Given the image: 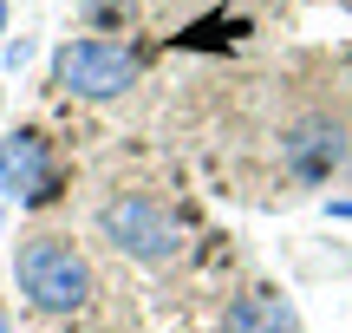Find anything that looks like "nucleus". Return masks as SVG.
Segmentation results:
<instances>
[{
    "label": "nucleus",
    "instance_id": "f257e3e1",
    "mask_svg": "<svg viewBox=\"0 0 352 333\" xmlns=\"http://www.w3.org/2000/svg\"><path fill=\"white\" fill-rule=\"evenodd\" d=\"M13 288H20V301L33 314H46V321H72V314L91 308L98 275H91L85 248H78L72 235L39 229V235H26V242L13 248Z\"/></svg>",
    "mask_w": 352,
    "mask_h": 333
},
{
    "label": "nucleus",
    "instance_id": "f03ea898",
    "mask_svg": "<svg viewBox=\"0 0 352 333\" xmlns=\"http://www.w3.org/2000/svg\"><path fill=\"white\" fill-rule=\"evenodd\" d=\"M138 78H144V52L124 46V39H65L52 52V85L65 98H85V105L124 98Z\"/></svg>",
    "mask_w": 352,
    "mask_h": 333
},
{
    "label": "nucleus",
    "instance_id": "7ed1b4c3",
    "mask_svg": "<svg viewBox=\"0 0 352 333\" xmlns=\"http://www.w3.org/2000/svg\"><path fill=\"white\" fill-rule=\"evenodd\" d=\"M98 235L118 248V255L151 261V268L183 248V222H176L157 196H111V203L98 209Z\"/></svg>",
    "mask_w": 352,
    "mask_h": 333
},
{
    "label": "nucleus",
    "instance_id": "20e7f679",
    "mask_svg": "<svg viewBox=\"0 0 352 333\" xmlns=\"http://www.w3.org/2000/svg\"><path fill=\"white\" fill-rule=\"evenodd\" d=\"M0 190H7L13 203H46V196L59 190L46 131L26 125V131H13V138H0Z\"/></svg>",
    "mask_w": 352,
    "mask_h": 333
},
{
    "label": "nucleus",
    "instance_id": "39448f33",
    "mask_svg": "<svg viewBox=\"0 0 352 333\" xmlns=\"http://www.w3.org/2000/svg\"><path fill=\"white\" fill-rule=\"evenodd\" d=\"M280 157L300 183H320L346 164V125L340 118H300V125L280 131Z\"/></svg>",
    "mask_w": 352,
    "mask_h": 333
},
{
    "label": "nucleus",
    "instance_id": "423d86ee",
    "mask_svg": "<svg viewBox=\"0 0 352 333\" xmlns=\"http://www.w3.org/2000/svg\"><path fill=\"white\" fill-rule=\"evenodd\" d=\"M222 333H300V314L280 288H241L222 314Z\"/></svg>",
    "mask_w": 352,
    "mask_h": 333
},
{
    "label": "nucleus",
    "instance_id": "0eeeda50",
    "mask_svg": "<svg viewBox=\"0 0 352 333\" xmlns=\"http://www.w3.org/2000/svg\"><path fill=\"white\" fill-rule=\"evenodd\" d=\"M0 46H7V0H0Z\"/></svg>",
    "mask_w": 352,
    "mask_h": 333
},
{
    "label": "nucleus",
    "instance_id": "6e6552de",
    "mask_svg": "<svg viewBox=\"0 0 352 333\" xmlns=\"http://www.w3.org/2000/svg\"><path fill=\"white\" fill-rule=\"evenodd\" d=\"M333 216H352V203H333Z\"/></svg>",
    "mask_w": 352,
    "mask_h": 333
},
{
    "label": "nucleus",
    "instance_id": "1a4fd4ad",
    "mask_svg": "<svg viewBox=\"0 0 352 333\" xmlns=\"http://www.w3.org/2000/svg\"><path fill=\"white\" fill-rule=\"evenodd\" d=\"M0 333H13V327H7V314H0Z\"/></svg>",
    "mask_w": 352,
    "mask_h": 333
}]
</instances>
